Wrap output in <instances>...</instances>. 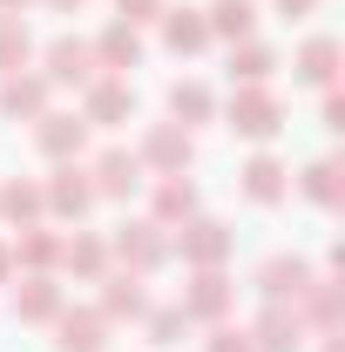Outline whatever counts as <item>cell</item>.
<instances>
[{
	"label": "cell",
	"mask_w": 345,
	"mask_h": 352,
	"mask_svg": "<svg viewBox=\"0 0 345 352\" xmlns=\"http://www.w3.org/2000/svg\"><path fill=\"white\" fill-rule=\"evenodd\" d=\"M149 217L163 223V230L190 223V217H197V183H190V176H156V190H149Z\"/></svg>",
	"instance_id": "cell-17"
},
{
	"label": "cell",
	"mask_w": 345,
	"mask_h": 352,
	"mask_svg": "<svg viewBox=\"0 0 345 352\" xmlns=\"http://www.w3.org/2000/svg\"><path fill=\"white\" fill-rule=\"evenodd\" d=\"M230 305H237V285L223 278V264L197 271V278L183 285V318H190V325H197V318H203V325H223V311H230Z\"/></svg>",
	"instance_id": "cell-8"
},
{
	"label": "cell",
	"mask_w": 345,
	"mask_h": 352,
	"mask_svg": "<svg viewBox=\"0 0 345 352\" xmlns=\"http://www.w3.org/2000/svg\"><path fill=\"white\" fill-rule=\"evenodd\" d=\"M298 190L318 204V210H332V204H339V156H318V163H304Z\"/></svg>",
	"instance_id": "cell-29"
},
{
	"label": "cell",
	"mask_w": 345,
	"mask_h": 352,
	"mask_svg": "<svg viewBox=\"0 0 345 352\" xmlns=\"http://www.w3.org/2000/svg\"><path fill=\"white\" fill-rule=\"evenodd\" d=\"M170 116L183 129H197V122H216V95L203 82H170Z\"/></svg>",
	"instance_id": "cell-26"
},
{
	"label": "cell",
	"mask_w": 345,
	"mask_h": 352,
	"mask_svg": "<svg viewBox=\"0 0 345 352\" xmlns=\"http://www.w3.org/2000/svg\"><path fill=\"white\" fill-rule=\"evenodd\" d=\"M109 264H115V258H109V237H95V230H75V237H61V271H68V278L95 285Z\"/></svg>",
	"instance_id": "cell-19"
},
{
	"label": "cell",
	"mask_w": 345,
	"mask_h": 352,
	"mask_svg": "<svg viewBox=\"0 0 345 352\" xmlns=\"http://www.w3.org/2000/svg\"><path fill=\"white\" fill-rule=\"evenodd\" d=\"M203 352H258V346H251V332H244V325H210Z\"/></svg>",
	"instance_id": "cell-31"
},
{
	"label": "cell",
	"mask_w": 345,
	"mask_h": 352,
	"mask_svg": "<svg viewBox=\"0 0 345 352\" xmlns=\"http://www.w3.org/2000/svg\"><path fill=\"white\" fill-rule=\"evenodd\" d=\"M41 75H47V88H88L102 68H95V47L82 34H54L41 47Z\"/></svg>",
	"instance_id": "cell-5"
},
{
	"label": "cell",
	"mask_w": 345,
	"mask_h": 352,
	"mask_svg": "<svg viewBox=\"0 0 345 352\" xmlns=\"http://www.w3.org/2000/svg\"><path fill=\"white\" fill-rule=\"evenodd\" d=\"M34 61V34H27V21L21 14H0V75H21Z\"/></svg>",
	"instance_id": "cell-27"
},
{
	"label": "cell",
	"mask_w": 345,
	"mask_h": 352,
	"mask_svg": "<svg viewBox=\"0 0 345 352\" xmlns=\"http://www.w3.org/2000/svg\"><path fill=\"white\" fill-rule=\"evenodd\" d=\"M47 75H0V116L7 122H41L47 116Z\"/></svg>",
	"instance_id": "cell-15"
},
{
	"label": "cell",
	"mask_w": 345,
	"mask_h": 352,
	"mask_svg": "<svg viewBox=\"0 0 345 352\" xmlns=\"http://www.w3.org/2000/svg\"><path fill=\"white\" fill-rule=\"evenodd\" d=\"M109 258H122L135 278H149L156 264L170 258V230H163L156 217H129L122 230H115V237H109Z\"/></svg>",
	"instance_id": "cell-2"
},
{
	"label": "cell",
	"mask_w": 345,
	"mask_h": 352,
	"mask_svg": "<svg viewBox=\"0 0 345 352\" xmlns=\"http://www.w3.org/2000/svg\"><path fill=\"white\" fill-rule=\"evenodd\" d=\"M0 217L7 223H41L47 217V204H41V183H0Z\"/></svg>",
	"instance_id": "cell-28"
},
{
	"label": "cell",
	"mask_w": 345,
	"mask_h": 352,
	"mask_svg": "<svg viewBox=\"0 0 345 352\" xmlns=\"http://www.w3.org/2000/svg\"><path fill=\"white\" fill-rule=\"evenodd\" d=\"M41 204H47V217H61V223H82L102 197H95V183H88V163H54V176L41 183Z\"/></svg>",
	"instance_id": "cell-3"
},
{
	"label": "cell",
	"mask_w": 345,
	"mask_h": 352,
	"mask_svg": "<svg viewBox=\"0 0 345 352\" xmlns=\"http://www.w3.org/2000/svg\"><path fill=\"white\" fill-rule=\"evenodd\" d=\"M21 7H34V0H0V14H21Z\"/></svg>",
	"instance_id": "cell-37"
},
{
	"label": "cell",
	"mask_w": 345,
	"mask_h": 352,
	"mask_svg": "<svg viewBox=\"0 0 345 352\" xmlns=\"http://www.w3.org/2000/svg\"><path fill=\"white\" fill-rule=\"evenodd\" d=\"M88 183H95V197H109V204H129L135 190L149 183V170H142V156H135V149H102V156L88 163Z\"/></svg>",
	"instance_id": "cell-7"
},
{
	"label": "cell",
	"mask_w": 345,
	"mask_h": 352,
	"mask_svg": "<svg viewBox=\"0 0 345 352\" xmlns=\"http://www.w3.org/2000/svg\"><path fill=\"white\" fill-rule=\"evenodd\" d=\"M203 28H210V41H251V28H258V0H210L203 7Z\"/></svg>",
	"instance_id": "cell-22"
},
{
	"label": "cell",
	"mask_w": 345,
	"mask_h": 352,
	"mask_svg": "<svg viewBox=\"0 0 345 352\" xmlns=\"http://www.w3.org/2000/svg\"><path fill=\"white\" fill-rule=\"evenodd\" d=\"M54 346H61V352H109V318H102V311H68V305H61V318H54Z\"/></svg>",
	"instance_id": "cell-18"
},
{
	"label": "cell",
	"mask_w": 345,
	"mask_h": 352,
	"mask_svg": "<svg viewBox=\"0 0 345 352\" xmlns=\"http://www.w3.org/2000/svg\"><path fill=\"white\" fill-rule=\"evenodd\" d=\"M291 75L311 88H332V75H339V41L332 34H311V41L298 47V61H291Z\"/></svg>",
	"instance_id": "cell-24"
},
{
	"label": "cell",
	"mask_w": 345,
	"mask_h": 352,
	"mask_svg": "<svg viewBox=\"0 0 345 352\" xmlns=\"http://www.w3.org/2000/svg\"><path fill=\"white\" fill-rule=\"evenodd\" d=\"M278 75V47H264V41H237L230 47V82L237 88H264Z\"/></svg>",
	"instance_id": "cell-25"
},
{
	"label": "cell",
	"mask_w": 345,
	"mask_h": 352,
	"mask_svg": "<svg viewBox=\"0 0 345 352\" xmlns=\"http://www.w3.org/2000/svg\"><path fill=\"white\" fill-rule=\"evenodd\" d=\"M135 156H142V170H149V176H183L190 163H197V135L183 129V122H149Z\"/></svg>",
	"instance_id": "cell-4"
},
{
	"label": "cell",
	"mask_w": 345,
	"mask_h": 352,
	"mask_svg": "<svg viewBox=\"0 0 345 352\" xmlns=\"http://www.w3.org/2000/svg\"><path fill=\"white\" fill-rule=\"evenodd\" d=\"M170 251L190 264V271H210V264L230 258V230H223L216 217H190V223H183V237H170Z\"/></svg>",
	"instance_id": "cell-10"
},
{
	"label": "cell",
	"mask_w": 345,
	"mask_h": 352,
	"mask_svg": "<svg viewBox=\"0 0 345 352\" xmlns=\"http://www.w3.org/2000/svg\"><path fill=\"white\" fill-rule=\"evenodd\" d=\"M244 197H251L258 210L285 204V197H291V170H285L278 156H251V163H244Z\"/></svg>",
	"instance_id": "cell-21"
},
{
	"label": "cell",
	"mask_w": 345,
	"mask_h": 352,
	"mask_svg": "<svg viewBox=\"0 0 345 352\" xmlns=\"http://www.w3.org/2000/svg\"><path fill=\"white\" fill-rule=\"evenodd\" d=\"M82 122L88 129H122V122H135V88L122 75H95L82 88Z\"/></svg>",
	"instance_id": "cell-6"
},
{
	"label": "cell",
	"mask_w": 345,
	"mask_h": 352,
	"mask_svg": "<svg viewBox=\"0 0 345 352\" xmlns=\"http://www.w3.org/2000/svg\"><path fill=\"white\" fill-rule=\"evenodd\" d=\"M142 325H149V339H156V346H176V339L190 332L183 305H149V311H142Z\"/></svg>",
	"instance_id": "cell-30"
},
{
	"label": "cell",
	"mask_w": 345,
	"mask_h": 352,
	"mask_svg": "<svg viewBox=\"0 0 345 352\" xmlns=\"http://www.w3.org/2000/svg\"><path fill=\"white\" fill-rule=\"evenodd\" d=\"M223 129L244 135V142H271V135L285 129V102L271 95V82H264V88H237L230 109H223Z\"/></svg>",
	"instance_id": "cell-1"
},
{
	"label": "cell",
	"mask_w": 345,
	"mask_h": 352,
	"mask_svg": "<svg viewBox=\"0 0 345 352\" xmlns=\"http://www.w3.org/2000/svg\"><path fill=\"white\" fill-rule=\"evenodd\" d=\"M311 285H318V271H311L304 258H285V251H278V258H264V264H258V292H264V305H298Z\"/></svg>",
	"instance_id": "cell-9"
},
{
	"label": "cell",
	"mask_w": 345,
	"mask_h": 352,
	"mask_svg": "<svg viewBox=\"0 0 345 352\" xmlns=\"http://www.w3.org/2000/svg\"><path fill=\"white\" fill-rule=\"evenodd\" d=\"M163 47H170V54H203V47H210L203 7H163Z\"/></svg>",
	"instance_id": "cell-23"
},
{
	"label": "cell",
	"mask_w": 345,
	"mask_h": 352,
	"mask_svg": "<svg viewBox=\"0 0 345 352\" xmlns=\"http://www.w3.org/2000/svg\"><path fill=\"white\" fill-rule=\"evenodd\" d=\"M311 339V325L298 318V305H264V318L251 325V346L258 352H298Z\"/></svg>",
	"instance_id": "cell-14"
},
{
	"label": "cell",
	"mask_w": 345,
	"mask_h": 352,
	"mask_svg": "<svg viewBox=\"0 0 345 352\" xmlns=\"http://www.w3.org/2000/svg\"><path fill=\"white\" fill-rule=\"evenodd\" d=\"M14 271H54L61 264V230H47V223H27V230H14Z\"/></svg>",
	"instance_id": "cell-20"
},
{
	"label": "cell",
	"mask_w": 345,
	"mask_h": 352,
	"mask_svg": "<svg viewBox=\"0 0 345 352\" xmlns=\"http://www.w3.org/2000/svg\"><path fill=\"white\" fill-rule=\"evenodd\" d=\"M88 47H95V68L102 75H122L129 82V68H142V28H129V21H109Z\"/></svg>",
	"instance_id": "cell-12"
},
{
	"label": "cell",
	"mask_w": 345,
	"mask_h": 352,
	"mask_svg": "<svg viewBox=\"0 0 345 352\" xmlns=\"http://www.w3.org/2000/svg\"><path fill=\"white\" fill-rule=\"evenodd\" d=\"M34 149H41L47 163H82V149H88V122H82V116H61V109H47L41 122H34Z\"/></svg>",
	"instance_id": "cell-11"
},
{
	"label": "cell",
	"mask_w": 345,
	"mask_h": 352,
	"mask_svg": "<svg viewBox=\"0 0 345 352\" xmlns=\"http://www.w3.org/2000/svg\"><path fill=\"white\" fill-rule=\"evenodd\" d=\"M163 7H170V0H115V21H129V28H149V21H163Z\"/></svg>",
	"instance_id": "cell-32"
},
{
	"label": "cell",
	"mask_w": 345,
	"mask_h": 352,
	"mask_svg": "<svg viewBox=\"0 0 345 352\" xmlns=\"http://www.w3.org/2000/svg\"><path fill=\"white\" fill-rule=\"evenodd\" d=\"M41 7H54V14H75V7H82V0H41Z\"/></svg>",
	"instance_id": "cell-36"
},
{
	"label": "cell",
	"mask_w": 345,
	"mask_h": 352,
	"mask_svg": "<svg viewBox=\"0 0 345 352\" xmlns=\"http://www.w3.org/2000/svg\"><path fill=\"white\" fill-rule=\"evenodd\" d=\"M14 278V251H7V237H0V285Z\"/></svg>",
	"instance_id": "cell-35"
},
{
	"label": "cell",
	"mask_w": 345,
	"mask_h": 352,
	"mask_svg": "<svg viewBox=\"0 0 345 352\" xmlns=\"http://www.w3.org/2000/svg\"><path fill=\"white\" fill-rule=\"evenodd\" d=\"M61 305H68V298H61L54 271H27V278L14 285V318H21V325H54Z\"/></svg>",
	"instance_id": "cell-13"
},
{
	"label": "cell",
	"mask_w": 345,
	"mask_h": 352,
	"mask_svg": "<svg viewBox=\"0 0 345 352\" xmlns=\"http://www.w3.org/2000/svg\"><path fill=\"white\" fill-rule=\"evenodd\" d=\"M325 129H345V102H339V88H325Z\"/></svg>",
	"instance_id": "cell-33"
},
{
	"label": "cell",
	"mask_w": 345,
	"mask_h": 352,
	"mask_svg": "<svg viewBox=\"0 0 345 352\" xmlns=\"http://www.w3.org/2000/svg\"><path fill=\"white\" fill-rule=\"evenodd\" d=\"M95 285H102V318H109V325H115V318H142V311H149V292H142V278H135V271H102V278H95Z\"/></svg>",
	"instance_id": "cell-16"
},
{
	"label": "cell",
	"mask_w": 345,
	"mask_h": 352,
	"mask_svg": "<svg viewBox=\"0 0 345 352\" xmlns=\"http://www.w3.org/2000/svg\"><path fill=\"white\" fill-rule=\"evenodd\" d=\"M311 7H318V0H278V14H285V21H304Z\"/></svg>",
	"instance_id": "cell-34"
}]
</instances>
